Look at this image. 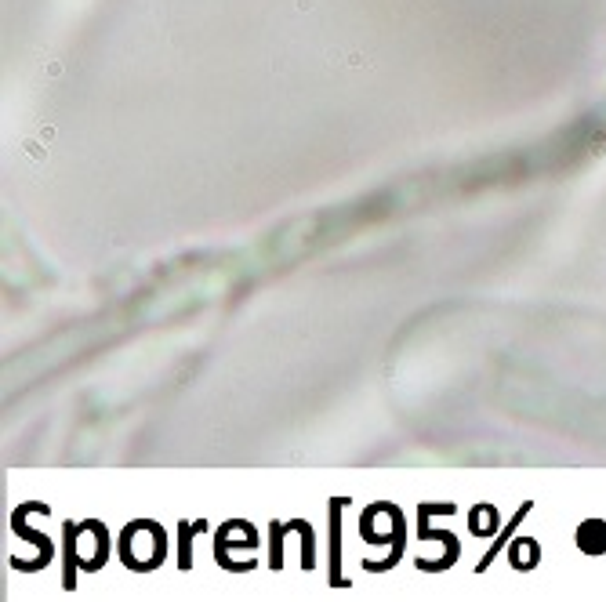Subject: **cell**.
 Wrapping results in <instances>:
<instances>
[{"label": "cell", "mask_w": 606, "mask_h": 602, "mask_svg": "<svg viewBox=\"0 0 606 602\" xmlns=\"http://www.w3.org/2000/svg\"><path fill=\"white\" fill-rule=\"evenodd\" d=\"M577 548L585 555H606V523L602 519H588L577 526Z\"/></svg>", "instance_id": "3"}, {"label": "cell", "mask_w": 606, "mask_h": 602, "mask_svg": "<svg viewBox=\"0 0 606 602\" xmlns=\"http://www.w3.org/2000/svg\"><path fill=\"white\" fill-rule=\"evenodd\" d=\"M120 559L127 570L149 573L164 563V530L153 523H131L120 533Z\"/></svg>", "instance_id": "1"}, {"label": "cell", "mask_w": 606, "mask_h": 602, "mask_svg": "<svg viewBox=\"0 0 606 602\" xmlns=\"http://www.w3.org/2000/svg\"><path fill=\"white\" fill-rule=\"evenodd\" d=\"M65 537H69V570H73V563L84 570H98L105 563V530L98 523H80L77 530L69 523Z\"/></svg>", "instance_id": "2"}, {"label": "cell", "mask_w": 606, "mask_h": 602, "mask_svg": "<svg viewBox=\"0 0 606 602\" xmlns=\"http://www.w3.org/2000/svg\"><path fill=\"white\" fill-rule=\"evenodd\" d=\"M537 555H541V551H537L534 541H519V544L512 548V563L519 566V570H530V566L537 563Z\"/></svg>", "instance_id": "4"}]
</instances>
